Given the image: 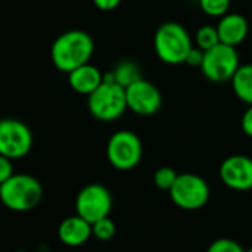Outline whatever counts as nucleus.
<instances>
[{"label":"nucleus","mask_w":252,"mask_h":252,"mask_svg":"<svg viewBox=\"0 0 252 252\" xmlns=\"http://www.w3.org/2000/svg\"><path fill=\"white\" fill-rule=\"evenodd\" d=\"M94 48V40L86 32L70 30L58 36L52 43L51 60L60 71L68 74L74 68L89 63Z\"/></svg>","instance_id":"nucleus-1"},{"label":"nucleus","mask_w":252,"mask_h":252,"mask_svg":"<svg viewBox=\"0 0 252 252\" xmlns=\"http://www.w3.org/2000/svg\"><path fill=\"white\" fill-rule=\"evenodd\" d=\"M43 197L40 181L29 174H14L0 186V200L15 212H27L36 208Z\"/></svg>","instance_id":"nucleus-2"},{"label":"nucleus","mask_w":252,"mask_h":252,"mask_svg":"<svg viewBox=\"0 0 252 252\" xmlns=\"http://www.w3.org/2000/svg\"><path fill=\"white\" fill-rule=\"evenodd\" d=\"M191 48L190 34L180 23H163L155 33L156 55L168 65L184 64Z\"/></svg>","instance_id":"nucleus-3"},{"label":"nucleus","mask_w":252,"mask_h":252,"mask_svg":"<svg viewBox=\"0 0 252 252\" xmlns=\"http://www.w3.org/2000/svg\"><path fill=\"white\" fill-rule=\"evenodd\" d=\"M88 108L99 122H114L126 110V91L116 82L102 80V83L88 95Z\"/></svg>","instance_id":"nucleus-4"},{"label":"nucleus","mask_w":252,"mask_h":252,"mask_svg":"<svg viewBox=\"0 0 252 252\" xmlns=\"http://www.w3.org/2000/svg\"><path fill=\"white\" fill-rule=\"evenodd\" d=\"M107 159L119 171H131L143 159V143L140 137L128 129L114 132L107 143Z\"/></svg>","instance_id":"nucleus-5"},{"label":"nucleus","mask_w":252,"mask_h":252,"mask_svg":"<svg viewBox=\"0 0 252 252\" xmlns=\"http://www.w3.org/2000/svg\"><path fill=\"white\" fill-rule=\"evenodd\" d=\"M239 67L240 63L237 49L225 43H218L214 48L205 51L200 70L208 80L222 83L231 80Z\"/></svg>","instance_id":"nucleus-6"},{"label":"nucleus","mask_w":252,"mask_h":252,"mask_svg":"<svg viewBox=\"0 0 252 252\" xmlns=\"http://www.w3.org/2000/svg\"><path fill=\"white\" fill-rule=\"evenodd\" d=\"M33 132L18 119L0 120V155L12 160L21 159L32 152Z\"/></svg>","instance_id":"nucleus-7"},{"label":"nucleus","mask_w":252,"mask_h":252,"mask_svg":"<svg viewBox=\"0 0 252 252\" xmlns=\"http://www.w3.org/2000/svg\"><path fill=\"white\" fill-rule=\"evenodd\" d=\"M172 202L186 211H196L206 205L209 199L208 183L196 174H178V178L169 190Z\"/></svg>","instance_id":"nucleus-8"},{"label":"nucleus","mask_w":252,"mask_h":252,"mask_svg":"<svg viewBox=\"0 0 252 252\" xmlns=\"http://www.w3.org/2000/svg\"><path fill=\"white\" fill-rule=\"evenodd\" d=\"M113 199L107 187L89 184L83 187L76 197V212L91 224L110 215Z\"/></svg>","instance_id":"nucleus-9"},{"label":"nucleus","mask_w":252,"mask_h":252,"mask_svg":"<svg viewBox=\"0 0 252 252\" xmlns=\"http://www.w3.org/2000/svg\"><path fill=\"white\" fill-rule=\"evenodd\" d=\"M128 108L140 116H153L162 105L160 91L149 80L140 79L125 88Z\"/></svg>","instance_id":"nucleus-10"},{"label":"nucleus","mask_w":252,"mask_h":252,"mask_svg":"<svg viewBox=\"0 0 252 252\" xmlns=\"http://www.w3.org/2000/svg\"><path fill=\"white\" fill-rule=\"evenodd\" d=\"M220 178L231 190L246 191L252 187V159L243 155L228 156L220 166Z\"/></svg>","instance_id":"nucleus-11"},{"label":"nucleus","mask_w":252,"mask_h":252,"mask_svg":"<svg viewBox=\"0 0 252 252\" xmlns=\"http://www.w3.org/2000/svg\"><path fill=\"white\" fill-rule=\"evenodd\" d=\"M217 32L221 43L236 48L246 39L249 33V24L240 14H225L220 18Z\"/></svg>","instance_id":"nucleus-12"},{"label":"nucleus","mask_w":252,"mask_h":252,"mask_svg":"<svg viewBox=\"0 0 252 252\" xmlns=\"http://www.w3.org/2000/svg\"><path fill=\"white\" fill-rule=\"evenodd\" d=\"M92 236V224L80 215H73L61 221L58 237L67 246H80Z\"/></svg>","instance_id":"nucleus-13"},{"label":"nucleus","mask_w":252,"mask_h":252,"mask_svg":"<svg viewBox=\"0 0 252 252\" xmlns=\"http://www.w3.org/2000/svg\"><path fill=\"white\" fill-rule=\"evenodd\" d=\"M104 80V74L92 64L86 63L68 73V83L77 94L91 95Z\"/></svg>","instance_id":"nucleus-14"},{"label":"nucleus","mask_w":252,"mask_h":252,"mask_svg":"<svg viewBox=\"0 0 252 252\" xmlns=\"http://www.w3.org/2000/svg\"><path fill=\"white\" fill-rule=\"evenodd\" d=\"M231 88L240 101L252 105V64H245L237 68L231 77Z\"/></svg>","instance_id":"nucleus-15"},{"label":"nucleus","mask_w":252,"mask_h":252,"mask_svg":"<svg viewBox=\"0 0 252 252\" xmlns=\"http://www.w3.org/2000/svg\"><path fill=\"white\" fill-rule=\"evenodd\" d=\"M114 82L119 83L123 88H128L134 82L143 79L141 77V70L134 61H122L119 63L114 70H113Z\"/></svg>","instance_id":"nucleus-16"},{"label":"nucleus","mask_w":252,"mask_h":252,"mask_svg":"<svg viewBox=\"0 0 252 252\" xmlns=\"http://www.w3.org/2000/svg\"><path fill=\"white\" fill-rule=\"evenodd\" d=\"M196 43H197V48H200L202 51H208V49L214 48L215 45L221 43L218 32H217V27L202 26L196 32Z\"/></svg>","instance_id":"nucleus-17"},{"label":"nucleus","mask_w":252,"mask_h":252,"mask_svg":"<svg viewBox=\"0 0 252 252\" xmlns=\"http://www.w3.org/2000/svg\"><path fill=\"white\" fill-rule=\"evenodd\" d=\"M231 0H199L200 9L214 18H221L225 14H228Z\"/></svg>","instance_id":"nucleus-18"},{"label":"nucleus","mask_w":252,"mask_h":252,"mask_svg":"<svg viewBox=\"0 0 252 252\" xmlns=\"http://www.w3.org/2000/svg\"><path fill=\"white\" fill-rule=\"evenodd\" d=\"M178 178V174L175 172V169L169 168V166H162L159 168L155 175H153V181H155V186L160 190H166L169 191L172 189V186L175 184Z\"/></svg>","instance_id":"nucleus-19"},{"label":"nucleus","mask_w":252,"mask_h":252,"mask_svg":"<svg viewBox=\"0 0 252 252\" xmlns=\"http://www.w3.org/2000/svg\"><path fill=\"white\" fill-rule=\"evenodd\" d=\"M116 234V225L110 220V217L101 218L92 224V236H95L98 240H110Z\"/></svg>","instance_id":"nucleus-20"},{"label":"nucleus","mask_w":252,"mask_h":252,"mask_svg":"<svg viewBox=\"0 0 252 252\" xmlns=\"http://www.w3.org/2000/svg\"><path fill=\"white\" fill-rule=\"evenodd\" d=\"M206 252H245L243 248L231 239H217L214 240Z\"/></svg>","instance_id":"nucleus-21"},{"label":"nucleus","mask_w":252,"mask_h":252,"mask_svg":"<svg viewBox=\"0 0 252 252\" xmlns=\"http://www.w3.org/2000/svg\"><path fill=\"white\" fill-rule=\"evenodd\" d=\"M14 175V166H12V159L0 155V186L5 181H8Z\"/></svg>","instance_id":"nucleus-22"},{"label":"nucleus","mask_w":252,"mask_h":252,"mask_svg":"<svg viewBox=\"0 0 252 252\" xmlns=\"http://www.w3.org/2000/svg\"><path fill=\"white\" fill-rule=\"evenodd\" d=\"M203 54H205V51H202L200 48H191L184 64L191 65V67H200L203 63Z\"/></svg>","instance_id":"nucleus-23"},{"label":"nucleus","mask_w":252,"mask_h":252,"mask_svg":"<svg viewBox=\"0 0 252 252\" xmlns=\"http://www.w3.org/2000/svg\"><path fill=\"white\" fill-rule=\"evenodd\" d=\"M240 126H242V131L246 137L252 138V105L248 107V110L243 113L242 120H240Z\"/></svg>","instance_id":"nucleus-24"},{"label":"nucleus","mask_w":252,"mask_h":252,"mask_svg":"<svg viewBox=\"0 0 252 252\" xmlns=\"http://www.w3.org/2000/svg\"><path fill=\"white\" fill-rule=\"evenodd\" d=\"M94 2V5L99 9V11H113V9H116L119 5H120V2L122 0H92Z\"/></svg>","instance_id":"nucleus-25"},{"label":"nucleus","mask_w":252,"mask_h":252,"mask_svg":"<svg viewBox=\"0 0 252 252\" xmlns=\"http://www.w3.org/2000/svg\"><path fill=\"white\" fill-rule=\"evenodd\" d=\"M15 252H27V251H15Z\"/></svg>","instance_id":"nucleus-26"},{"label":"nucleus","mask_w":252,"mask_h":252,"mask_svg":"<svg viewBox=\"0 0 252 252\" xmlns=\"http://www.w3.org/2000/svg\"><path fill=\"white\" fill-rule=\"evenodd\" d=\"M246 252H252V248H251V249H249V251H246Z\"/></svg>","instance_id":"nucleus-27"},{"label":"nucleus","mask_w":252,"mask_h":252,"mask_svg":"<svg viewBox=\"0 0 252 252\" xmlns=\"http://www.w3.org/2000/svg\"><path fill=\"white\" fill-rule=\"evenodd\" d=\"M251 193H252V187H251Z\"/></svg>","instance_id":"nucleus-28"}]
</instances>
